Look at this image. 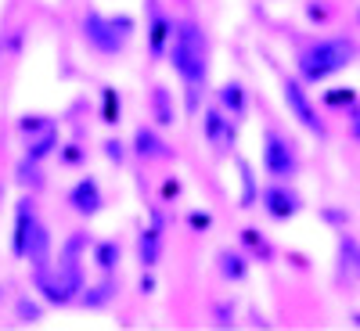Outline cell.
I'll list each match as a JSON object with an SVG mask.
<instances>
[{
  "mask_svg": "<svg viewBox=\"0 0 360 331\" xmlns=\"http://www.w3.org/2000/svg\"><path fill=\"white\" fill-rule=\"evenodd\" d=\"M137 288H141L144 295H152V292H155V278H152V274H141V285H137Z\"/></svg>",
  "mask_w": 360,
  "mask_h": 331,
  "instance_id": "32",
  "label": "cell"
},
{
  "mask_svg": "<svg viewBox=\"0 0 360 331\" xmlns=\"http://www.w3.org/2000/svg\"><path fill=\"white\" fill-rule=\"evenodd\" d=\"M47 249H51V234L47 227H33V234H29V242H25V256L33 266H47Z\"/></svg>",
  "mask_w": 360,
  "mask_h": 331,
  "instance_id": "17",
  "label": "cell"
},
{
  "mask_svg": "<svg viewBox=\"0 0 360 331\" xmlns=\"http://www.w3.org/2000/svg\"><path fill=\"white\" fill-rule=\"evenodd\" d=\"M159 256H162V234H159V227L141 231V238H137V259H141V266L152 270L159 263Z\"/></svg>",
  "mask_w": 360,
  "mask_h": 331,
  "instance_id": "14",
  "label": "cell"
},
{
  "mask_svg": "<svg viewBox=\"0 0 360 331\" xmlns=\"http://www.w3.org/2000/svg\"><path fill=\"white\" fill-rule=\"evenodd\" d=\"M353 58H356V47L346 37H324L299 54V76H303V83H324L328 76L353 65Z\"/></svg>",
  "mask_w": 360,
  "mask_h": 331,
  "instance_id": "2",
  "label": "cell"
},
{
  "mask_svg": "<svg viewBox=\"0 0 360 331\" xmlns=\"http://www.w3.org/2000/svg\"><path fill=\"white\" fill-rule=\"evenodd\" d=\"M134 152L141 159H169V144L152 130V126H137L134 134Z\"/></svg>",
  "mask_w": 360,
  "mask_h": 331,
  "instance_id": "13",
  "label": "cell"
},
{
  "mask_svg": "<svg viewBox=\"0 0 360 331\" xmlns=\"http://www.w3.org/2000/svg\"><path fill=\"white\" fill-rule=\"evenodd\" d=\"M349 115H353V137L360 141V108H353V105H349Z\"/></svg>",
  "mask_w": 360,
  "mask_h": 331,
  "instance_id": "33",
  "label": "cell"
},
{
  "mask_svg": "<svg viewBox=\"0 0 360 331\" xmlns=\"http://www.w3.org/2000/svg\"><path fill=\"white\" fill-rule=\"evenodd\" d=\"M180 195V180H166L162 184V198H176Z\"/></svg>",
  "mask_w": 360,
  "mask_h": 331,
  "instance_id": "31",
  "label": "cell"
},
{
  "mask_svg": "<svg viewBox=\"0 0 360 331\" xmlns=\"http://www.w3.org/2000/svg\"><path fill=\"white\" fill-rule=\"evenodd\" d=\"M217 98H220V108L227 112V119H245V108H249V98H245V86L242 83H224L220 90H217Z\"/></svg>",
  "mask_w": 360,
  "mask_h": 331,
  "instance_id": "12",
  "label": "cell"
},
{
  "mask_svg": "<svg viewBox=\"0 0 360 331\" xmlns=\"http://www.w3.org/2000/svg\"><path fill=\"white\" fill-rule=\"evenodd\" d=\"M238 169H242V205H252V198L259 195V188H256V176H252V166L249 162H238Z\"/></svg>",
  "mask_w": 360,
  "mask_h": 331,
  "instance_id": "25",
  "label": "cell"
},
{
  "mask_svg": "<svg viewBox=\"0 0 360 331\" xmlns=\"http://www.w3.org/2000/svg\"><path fill=\"white\" fill-rule=\"evenodd\" d=\"M242 245H245L256 259H263V263H266L270 256H274V252H270V245H266V238H263L259 231H252V227H245V231H242Z\"/></svg>",
  "mask_w": 360,
  "mask_h": 331,
  "instance_id": "23",
  "label": "cell"
},
{
  "mask_svg": "<svg viewBox=\"0 0 360 331\" xmlns=\"http://www.w3.org/2000/svg\"><path fill=\"white\" fill-rule=\"evenodd\" d=\"M37 288L51 306H69L76 303V295L83 292V266L76 252H62V263L54 270L37 266Z\"/></svg>",
  "mask_w": 360,
  "mask_h": 331,
  "instance_id": "3",
  "label": "cell"
},
{
  "mask_svg": "<svg viewBox=\"0 0 360 331\" xmlns=\"http://www.w3.org/2000/svg\"><path fill=\"white\" fill-rule=\"evenodd\" d=\"M356 101V94H353V86H332L324 94V105H332V108H349Z\"/></svg>",
  "mask_w": 360,
  "mask_h": 331,
  "instance_id": "24",
  "label": "cell"
},
{
  "mask_svg": "<svg viewBox=\"0 0 360 331\" xmlns=\"http://www.w3.org/2000/svg\"><path fill=\"white\" fill-rule=\"evenodd\" d=\"M263 169H266V176H274V180H292L295 169H299L295 148L274 126L263 130Z\"/></svg>",
  "mask_w": 360,
  "mask_h": 331,
  "instance_id": "5",
  "label": "cell"
},
{
  "mask_svg": "<svg viewBox=\"0 0 360 331\" xmlns=\"http://www.w3.org/2000/svg\"><path fill=\"white\" fill-rule=\"evenodd\" d=\"M47 126H51L47 115H22V119H18V130H22V134H40V130H47Z\"/></svg>",
  "mask_w": 360,
  "mask_h": 331,
  "instance_id": "28",
  "label": "cell"
},
{
  "mask_svg": "<svg viewBox=\"0 0 360 331\" xmlns=\"http://www.w3.org/2000/svg\"><path fill=\"white\" fill-rule=\"evenodd\" d=\"M69 205L76 209L79 216H98L105 209V195H101L98 176H79L72 184V191H69Z\"/></svg>",
  "mask_w": 360,
  "mask_h": 331,
  "instance_id": "8",
  "label": "cell"
},
{
  "mask_svg": "<svg viewBox=\"0 0 360 331\" xmlns=\"http://www.w3.org/2000/svg\"><path fill=\"white\" fill-rule=\"evenodd\" d=\"M115 281H101L98 288H86L83 295H76V303L79 306H86V310H101L105 303H112V299H115Z\"/></svg>",
  "mask_w": 360,
  "mask_h": 331,
  "instance_id": "18",
  "label": "cell"
},
{
  "mask_svg": "<svg viewBox=\"0 0 360 331\" xmlns=\"http://www.w3.org/2000/svg\"><path fill=\"white\" fill-rule=\"evenodd\" d=\"M202 126H205V141L209 144H234V126L224 108H209L202 115Z\"/></svg>",
  "mask_w": 360,
  "mask_h": 331,
  "instance_id": "11",
  "label": "cell"
},
{
  "mask_svg": "<svg viewBox=\"0 0 360 331\" xmlns=\"http://www.w3.org/2000/svg\"><path fill=\"white\" fill-rule=\"evenodd\" d=\"M123 119V101H119V90L115 86H101V123L119 126Z\"/></svg>",
  "mask_w": 360,
  "mask_h": 331,
  "instance_id": "20",
  "label": "cell"
},
{
  "mask_svg": "<svg viewBox=\"0 0 360 331\" xmlns=\"http://www.w3.org/2000/svg\"><path fill=\"white\" fill-rule=\"evenodd\" d=\"M285 105H288V112H292L310 134L324 137V123L317 119V108L310 105V98H307V90H303V83H299V79H285Z\"/></svg>",
  "mask_w": 360,
  "mask_h": 331,
  "instance_id": "6",
  "label": "cell"
},
{
  "mask_svg": "<svg viewBox=\"0 0 360 331\" xmlns=\"http://www.w3.org/2000/svg\"><path fill=\"white\" fill-rule=\"evenodd\" d=\"M105 155H108V159H112V162L119 166V162H123V155H127V152H123V144H119V141H105Z\"/></svg>",
  "mask_w": 360,
  "mask_h": 331,
  "instance_id": "29",
  "label": "cell"
},
{
  "mask_svg": "<svg viewBox=\"0 0 360 331\" xmlns=\"http://www.w3.org/2000/svg\"><path fill=\"white\" fill-rule=\"evenodd\" d=\"M339 259H342L346 278H360V245L353 242V238H342L339 242Z\"/></svg>",
  "mask_w": 360,
  "mask_h": 331,
  "instance_id": "22",
  "label": "cell"
},
{
  "mask_svg": "<svg viewBox=\"0 0 360 331\" xmlns=\"http://www.w3.org/2000/svg\"><path fill=\"white\" fill-rule=\"evenodd\" d=\"M134 37V18L119 15V18H105L98 11H90L83 18V40L94 47L98 54H119L127 47V40Z\"/></svg>",
  "mask_w": 360,
  "mask_h": 331,
  "instance_id": "4",
  "label": "cell"
},
{
  "mask_svg": "<svg viewBox=\"0 0 360 331\" xmlns=\"http://www.w3.org/2000/svg\"><path fill=\"white\" fill-rule=\"evenodd\" d=\"M259 205L266 209V216L270 220H292L299 209H303V202H299V195L295 191H288L285 184H266L259 195Z\"/></svg>",
  "mask_w": 360,
  "mask_h": 331,
  "instance_id": "7",
  "label": "cell"
},
{
  "mask_svg": "<svg viewBox=\"0 0 360 331\" xmlns=\"http://www.w3.org/2000/svg\"><path fill=\"white\" fill-rule=\"evenodd\" d=\"M188 223H191V231H205L213 220H209V213H191V216H188Z\"/></svg>",
  "mask_w": 360,
  "mask_h": 331,
  "instance_id": "30",
  "label": "cell"
},
{
  "mask_svg": "<svg viewBox=\"0 0 360 331\" xmlns=\"http://www.w3.org/2000/svg\"><path fill=\"white\" fill-rule=\"evenodd\" d=\"M152 115H155V126H173L176 123V108H173V94L166 86H155L152 90Z\"/></svg>",
  "mask_w": 360,
  "mask_h": 331,
  "instance_id": "15",
  "label": "cell"
},
{
  "mask_svg": "<svg viewBox=\"0 0 360 331\" xmlns=\"http://www.w3.org/2000/svg\"><path fill=\"white\" fill-rule=\"evenodd\" d=\"M169 62L176 69V76L184 79L191 90H198L205 83L209 62H205V37L195 22H176L173 25V40H169Z\"/></svg>",
  "mask_w": 360,
  "mask_h": 331,
  "instance_id": "1",
  "label": "cell"
},
{
  "mask_svg": "<svg viewBox=\"0 0 360 331\" xmlns=\"http://www.w3.org/2000/svg\"><path fill=\"white\" fill-rule=\"evenodd\" d=\"M58 144H62V137H58V130H54V123H51L47 130H40V137H37L33 144L25 148V159H29V162H44L47 155H54Z\"/></svg>",
  "mask_w": 360,
  "mask_h": 331,
  "instance_id": "16",
  "label": "cell"
},
{
  "mask_svg": "<svg viewBox=\"0 0 360 331\" xmlns=\"http://www.w3.org/2000/svg\"><path fill=\"white\" fill-rule=\"evenodd\" d=\"M58 159H62V166H79L83 159H86V152H83V148L79 144H58Z\"/></svg>",
  "mask_w": 360,
  "mask_h": 331,
  "instance_id": "27",
  "label": "cell"
},
{
  "mask_svg": "<svg viewBox=\"0 0 360 331\" xmlns=\"http://www.w3.org/2000/svg\"><path fill=\"white\" fill-rule=\"evenodd\" d=\"M217 259H220V274L227 281H245L249 278V259L242 252H220Z\"/></svg>",
  "mask_w": 360,
  "mask_h": 331,
  "instance_id": "19",
  "label": "cell"
},
{
  "mask_svg": "<svg viewBox=\"0 0 360 331\" xmlns=\"http://www.w3.org/2000/svg\"><path fill=\"white\" fill-rule=\"evenodd\" d=\"M169 40H173V22L155 0H148V51H152V58H162Z\"/></svg>",
  "mask_w": 360,
  "mask_h": 331,
  "instance_id": "9",
  "label": "cell"
},
{
  "mask_svg": "<svg viewBox=\"0 0 360 331\" xmlns=\"http://www.w3.org/2000/svg\"><path fill=\"white\" fill-rule=\"evenodd\" d=\"M15 313H18V320H22V324H40V317H44V310H40L37 303H29V299H18Z\"/></svg>",
  "mask_w": 360,
  "mask_h": 331,
  "instance_id": "26",
  "label": "cell"
},
{
  "mask_svg": "<svg viewBox=\"0 0 360 331\" xmlns=\"http://www.w3.org/2000/svg\"><path fill=\"white\" fill-rule=\"evenodd\" d=\"M37 227V213H33V202L22 198L18 209H15V234H11V252L18 259H25V242H29V234H33Z\"/></svg>",
  "mask_w": 360,
  "mask_h": 331,
  "instance_id": "10",
  "label": "cell"
},
{
  "mask_svg": "<svg viewBox=\"0 0 360 331\" xmlns=\"http://www.w3.org/2000/svg\"><path fill=\"white\" fill-rule=\"evenodd\" d=\"M119 256H123L119 242H98V245H94V263H98L101 274H112V270L119 266Z\"/></svg>",
  "mask_w": 360,
  "mask_h": 331,
  "instance_id": "21",
  "label": "cell"
}]
</instances>
